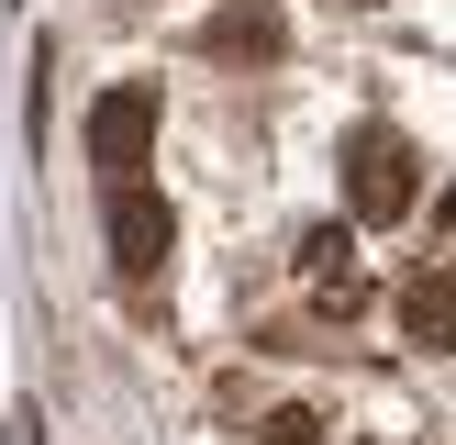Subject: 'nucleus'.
I'll list each match as a JSON object with an SVG mask.
<instances>
[{
	"instance_id": "obj_3",
	"label": "nucleus",
	"mask_w": 456,
	"mask_h": 445,
	"mask_svg": "<svg viewBox=\"0 0 456 445\" xmlns=\"http://www.w3.org/2000/svg\"><path fill=\"white\" fill-rule=\"evenodd\" d=\"M111 267H123V279H156V267H167V200H156L145 178L111 190Z\"/></svg>"
},
{
	"instance_id": "obj_1",
	"label": "nucleus",
	"mask_w": 456,
	"mask_h": 445,
	"mask_svg": "<svg viewBox=\"0 0 456 445\" xmlns=\"http://www.w3.org/2000/svg\"><path fill=\"white\" fill-rule=\"evenodd\" d=\"M412 212H423V156H412V134L356 123L346 134V222H412Z\"/></svg>"
},
{
	"instance_id": "obj_6",
	"label": "nucleus",
	"mask_w": 456,
	"mask_h": 445,
	"mask_svg": "<svg viewBox=\"0 0 456 445\" xmlns=\"http://www.w3.org/2000/svg\"><path fill=\"white\" fill-rule=\"evenodd\" d=\"M301 279L312 289H334V301H356V222H301Z\"/></svg>"
},
{
	"instance_id": "obj_2",
	"label": "nucleus",
	"mask_w": 456,
	"mask_h": 445,
	"mask_svg": "<svg viewBox=\"0 0 456 445\" xmlns=\"http://www.w3.org/2000/svg\"><path fill=\"white\" fill-rule=\"evenodd\" d=\"M145 156H156V89L145 78H111L101 101H89V167L123 190V178H145Z\"/></svg>"
},
{
	"instance_id": "obj_5",
	"label": "nucleus",
	"mask_w": 456,
	"mask_h": 445,
	"mask_svg": "<svg viewBox=\"0 0 456 445\" xmlns=\"http://www.w3.org/2000/svg\"><path fill=\"white\" fill-rule=\"evenodd\" d=\"M401 334L412 345H456V267H412L401 279Z\"/></svg>"
},
{
	"instance_id": "obj_8",
	"label": "nucleus",
	"mask_w": 456,
	"mask_h": 445,
	"mask_svg": "<svg viewBox=\"0 0 456 445\" xmlns=\"http://www.w3.org/2000/svg\"><path fill=\"white\" fill-rule=\"evenodd\" d=\"M435 222H445V234H456V178H445V200H435Z\"/></svg>"
},
{
	"instance_id": "obj_7",
	"label": "nucleus",
	"mask_w": 456,
	"mask_h": 445,
	"mask_svg": "<svg viewBox=\"0 0 456 445\" xmlns=\"http://www.w3.org/2000/svg\"><path fill=\"white\" fill-rule=\"evenodd\" d=\"M256 445H323V400H267V412H256Z\"/></svg>"
},
{
	"instance_id": "obj_4",
	"label": "nucleus",
	"mask_w": 456,
	"mask_h": 445,
	"mask_svg": "<svg viewBox=\"0 0 456 445\" xmlns=\"http://www.w3.org/2000/svg\"><path fill=\"white\" fill-rule=\"evenodd\" d=\"M279 34H289L279 0H223V12L200 22V56H212V67H267V56H279Z\"/></svg>"
}]
</instances>
